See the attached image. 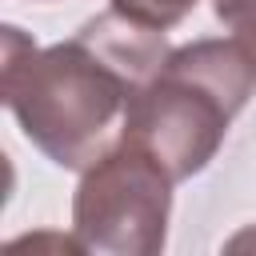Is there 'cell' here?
<instances>
[{
  "mask_svg": "<svg viewBox=\"0 0 256 256\" xmlns=\"http://www.w3.org/2000/svg\"><path fill=\"white\" fill-rule=\"evenodd\" d=\"M168 52L160 28L136 24L116 8L48 48L8 24L0 92L20 132L52 164L84 172L116 144V120L124 124L128 100L160 72Z\"/></svg>",
  "mask_w": 256,
  "mask_h": 256,
  "instance_id": "cell-1",
  "label": "cell"
},
{
  "mask_svg": "<svg viewBox=\"0 0 256 256\" xmlns=\"http://www.w3.org/2000/svg\"><path fill=\"white\" fill-rule=\"evenodd\" d=\"M252 92L256 64L236 40H192L128 100L120 136L152 152L172 180H188L220 152Z\"/></svg>",
  "mask_w": 256,
  "mask_h": 256,
  "instance_id": "cell-2",
  "label": "cell"
},
{
  "mask_svg": "<svg viewBox=\"0 0 256 256\" xmlns=\"http://www.w3.org/2000/svg\"><path fill=\"white\" fill-rule=\"evenodd\" d=\"M172 176L140 144H116L84 168L72 200V232L80 252L96 256H156L168 240Z\"/></svg>",
  "mask_w": 256,
  "mask_h": 256,
  "instance_id": "cell-3",
  "label": "cell"
},
{
  "mask_svg": "<svg viewBox=\"0 0 256 256\" xmlns=\"http://www.w3.org/2000/svg\"><path fill=\"white\" fill-rule=\"evenodd\" d=\"M196 4L200 0H112V8L120 16H128L136 24H148V28H160V32L180 24Z\"/></svg>",
  "mask_w": 256,
  "mask_h": 256,
  "instance_id": "cell-4",
  "label": "cell"
},
{
  "mask_svg": "<svg viewBox=\"0 0 256 256\" xmlns=\"http://www.w3.org/2000/svg\"><path fill=\"white\" fill-rule=\"evenodd\" d=\"M212 12L256 64V0H212Z\"/></svg>",
  "mask_w": 256,
  "mask_h": 256,
  "instance_id": "cell-5",
  "label": "cell"
}]
</instances>
